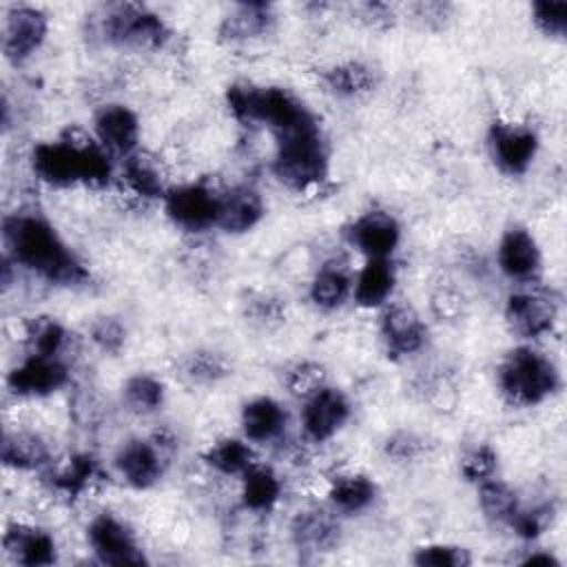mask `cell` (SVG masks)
<instances>
[{"mask_svg":"<svg viewBox=\"0 0 567 567\" xmlns=\"http://www.w3.org/2000/svg\"><path fill=\"white\" fill-rule=\"evenodd\" d=\"M421 450H423V443L412 432H396L385 441L388 456H392L396 461H412L421 454Z\"/></svg>","mask_w":567,"mask_h":567,"instance_id":"obj_43","label":"cell"},{"mask_svg":"<svg viewBox=\"0 0 567 567\" xmlns=\"http://www.w3.org/2000/svg\"><path fill=\"white\" fill-rule=\"evenodd\" d=\"M281 494V483L277 474L268 467L252 465L244 474V485H241V501L248 509L252 512H266L270 509Z\"/></svg>","mask_w":567,"mask_h":567,"instance_id":"obj_25","label":"cell"},{"mask_svg":"<svg viewBox=\"0 0 567 567\" xmlns=\"http://www.w3.org/2000/svg\"><path fill=\"white\" fill-rule=\"evenodd\" d=\"M549 518H551V509L545 505H538L532 509L518 507L507 525H512V529L523 538H536L547 527Z\"/></svg>","mask_w":567,"mask_h":567,"instance_id":"obj_40","label":"cell"},{"mask_svg":"<svg viewBox=\"0 0 567 567\" xmlns=\"http://www.w3.org/2000/svg\"><path fill=\"white\" fill-rule=\"evenodd\" d=\"M558 372L554 363L529 348H518L507 354L498 370L503 394L516 405H536L558 390Z\"/></svg>","mask_w":567,"mask_h":567,"instance_id":"obj_5","label":"cell"},{"mask_svg":"<svg viewBox=\"0 0 567 567\" xmlns=\"http://www.w3.org/2000/svg\"><path fill=\"white\" fill-rule=\"evenodd\" d=\"M496 470V452L489 445H476L470 450L461 463V472L472 483H483L492 478Z\"/></svg>","mask_w":567,"mask_h":567,"instance_id":"obj_37","label":"cell"},{"mask_svg":"<svg viewBox=\"0 0 567 567\" xmlns=\"http://www.w3.org/2000/svg\"><path fill=\"white\" fill-rule=\"evenodd\" d=\"M95 474H97V465L93 456L80 454V456H73L69 465L53 476V487L66 496H78L89 487Z\"/></svg>","mask_w":567,"mask_h":567,"instance_id":"obj_34","label":"cell"},{"mask_svg":"<svg viewBox=\"0 0 567 567\" xmlns=\"http://www.w3.org/2000/svg\"><path fill=\"white\" fill-rule=\"evenodd\" d=\"M381 334L392 357H408L423 348L425 326L408 306H392L381 321Z\"/></svg>","mask_w":567,"mask_h":567,"instance_id":"obj_15","label":"cell"},{"mask_svg":"<svg viewBox=\"0 0 567 567\" xmlns=\"http://www.w3.org/2000/svg\"><path fill=\"white\" fill-rule=\"evenodd\" d=\"M292 538L299 549L328 551L339 540V523L326 509H306L292 520Z\"/></svg>","mask_w":567,"mask_h":567,"instance_id":"obj_21","label":"cell"},{"mask_svg":"<svg viewBox=\"0 0 567 567\" xmlns=\"http://www.w3.org/2000/svg\"><path fill=\"white\" fill-rule=\"evenodd\" d=\"M326 84L332 93L343 97H354L361 93H368L377 84V75L368 64L361 62H346L339 66H332L326 73Z\"/></svg>","mask_w":567,"mask_h":567,"instance_id":"obj_28","label":"cell"},{"mask_svg":"<svg viewBox=\"0 0 567 567\" xmlns=\"http://www.w3.org/2000/svg\"><path fill=\"white\" fill-rule=\"evenodd\" d=\"M49 458L47 443L31 432H9L2 439V463L16 470H35Z\"/></svg>","mask_w":567,"mask_h":567,"instance_id":"obj_24","label":"cell"},{"mask_svg":"<svg viewBox=\"0 0 567 567\" xmlns=\"http://www.w3.org/2000/svg\"><path fill=\"white\" fill-rule=\"evenodd\" d=\"M261 215H264V202L248 186H237L224 197H219L217 224L226 233L250 230L261 219Z\"/></svg>","mask_w":567,"mask_h":567,"instance_id":"obj_20","label":"cell"},{"mask_svg":"<svg viewBox=\"0 0 567 567\" xmlns=\"http://www.w3.org/2000/svg\"><path fill=\"white\" fill-rule=\"evenodd\" d=\"M115 465L124 481L133 487H151L162 476V458L153 443L128 441L115 456Z\"/></svg>","mask_w":567,"mask_h":567,"instance_id":"obj_18","label":"cell"},{"mask_svg":"<svg viewBox=\"0 0 567 567\" xmlns=\"http://www.w3.org/2000/svg\"><path fill=\"white\" fill-rule=\"evenodd\" d=\"M4 549L16 563L27 567H44L55 563V540L35 527L11 525L4 534Z\"/></svg>","mask_w":567,"mask_h":567,"instance_id":"obj_19","label":"cell"},{"mask_svg":"<svg viewBox=\"0 0 567 567\" xmlns=\"http://www.w3.org/2000/svg\"><path fill=\"white\" fill-rule=\"evenodd\" d=\"M124 337L126 332L122 323L113 317H102L91 326V339L104 352H117L124 343Z\"/></svg>","mask_w":567,"mask_h":567,"instance_id":"obj_41","label":"cell"},{"mask_svg":"<svg viewBox=\"0 0 567 567\" xmlns=\"http://www.w3.org/2000/svg\"><path fill=\"white\" fill-rule=\"evenodd\" d=\"M124 179L128 184V188L146 199H155L164 195V186H162V177L155 171V166L142 157V155H128L124 162Z\"/></svg>","mask_w":567,"mask_h":567,"instance_id":"obj_33","label":"cell"},{"mask_svg":"<svg viewBox=\"0 0 567 567\" xmlns=\"http://www.w3.org/2000/svg\"><path fill=\"white\" fill-rule=\"evenodd\" d=\"M414 563L421 567H463L470 563V556L456 545H425L416 549Z\"/></svg>","mask_w":567,"mask_h":567,"instance_id":"obj_36","label":"cell"},{"mask_svg":"<svg viewBox=\"0 0 567 567\" xmlns=\"http://www.w3.org/2000/svg\"><path fill=\"white\" fill-rule=\"evenodd\" d=\"M332 505L341 512H361L377 498V485L363 474L339 476L328 492Z\"/></svg>","mask_w":567,"mask_h":567,"instance_id":"obj_26","label":"cell"},{"mask_svg":"<svg viewBox=\"0 0 567 567\" xmlns=\"http://www.w3.org/2000/svg\"><path fill=\"white\" fill-rule=\"evenodd\" d=\"M534 22L547 35H565L567 31V2H536Z\"/></svg>","mask_w":567,"mask_h":567,"instance_id":"obj_39","label":"cell"},{"mask_svg":"<svg viewBox=\"0 0 567 567\" xmlns=\"http://www.w3.org/2000/svg\"><path fill=\"white\" fill-rule=\"evenodd\" d=\"M104 38L120 47H159L166 38L164 22L137 4H117L104 18Z\"/></svg>","mask_w":567,"mask_h":567,"instance_id":"obj_6","label":"cell"},{"mask_svg":"<svg viewBox=\"0 0 567 567\" xmlns=\"http://www.w3.org/2000/svg\"><path fill=\"white\" fill-rule=\"evenodd\" d=\"M478 501H481L483 512H485L489 518L501 520V523H509L512 516H514L516 509H518L516 492H514L507 483L494 481V478H487V481L481 483Z\"/></svg>","mask_w":567,"mask_h":567,"instance_id":"obj_31","label":"cell"},{"mask_svg":"<svg viewBox=\"0 0 567 567\" xmlns=\"http://www.w3.org/2000/svg\"><path fill=\"white\" fill-rule=\"evenodd\" d=\"M95 133L104 148L128 157L140 140V122L131 109L109 104L95 117Z\"/></svg>","mask_w":567,"mask_h":567,"instance_id":"obj_16","label":"cell"},{"mask_svg":"<svg viewBox=\"0 0 567 567\" xmlns=\"http://www.w3.org/2000/svg\"><path fill=\"white\" fill-rule=\"evenodd\" d=\"M348 237L368 259H388L399 244L401 230L396 219L388 213L370 210L352 221Z\"/></svg>","mask_w":567,"mask_h":567,"instance_id":"obj_14","label":"cell"},{"mask_svg":"<svg viewBox=\"0 0 567 567\" xmlns=\"http://www.w3.org/2000/svg\"><path fill=\"white\" fill-rule=\"evenodd\" d=\"M31 166L51 186H104L111 179L109 155L91 140L42 142L31 153Z\"/></svg>","mask_w":567,"mask_h":567,"instance_id":"obj_2","label":"cell"},{"mask_svg":"<svg viewBox=\"0 0 567 567\" xmlns=\"http://www.w3.org/2000/svg\"><path fill=\"white\" fill-rule=\"evenodd\" d=\"M525 565H558V560H556L551 554L536 551V554H529V556L525 558Z\"/></svg>","mask_w":567,"mask_h":567,"instance_id":"obj_44","label":"cell"},{"mask_svg":"<svg viewBox=\"0 0 567 567\" xmlns=\"http://www.w3.org/2000/svg\"><path fill=\"white\" fill-rule=\"evenodd\" d=\"M272 22L270 7L264 2L239 4L221 24V35L230 40H246L268 31Z\"/></svg>","mask_w":567,"mask_h":567,"instance_id":"obj_27","label":"cell"},{"mask_svg":"<svg viewBox=\"0 0 567 567\" xmlns=\"http://www.w3.org/2000/svg\"><path fill=\"white\" fill-rule=\"evenodd\" d=\"M350 416V403L343 392L334 388L315 390L303 405V430L312 441H328L334 436Z\"/></svg>","mask_w":567,"mask_h":567,"instance_id":"obj_11","label":"cell"},{"mask_svg":"<svg viewBox=\"0 0 567 567\" xmlns=\"http://www.w3.org/2000/svg\"><path fill=\"white\" fill-rule=\"evenodd\" d=\"M226 100H228V109L237 120L266 122L279 135L315 122V117L306 111V106L297 97H292L288 91L277 86L255 89V86L235 84L228 89Z\"/></svg>","mask_w":567,"mask_h":567,"instance_id":"obj_3","label":"cell"},{"mask_svg":"<svg viewBox=\"0 0 567 567\" xmlns=\"http://www.w3.org/2000/svg\"><path fill=\"white\" fill-rule=\"evenodd\" d=\"M350 295V277L339 266H323L310 284V299L319 308H337Z\"/></svg>","mask_w":567,"mask_h":567,"instance_id":"obj_30","label":"cell"},{"mask_svg":"<svg viewBox=\"0 0 567 567\" xmlns=\"http://www.w3.org/2000/svg\"><path fill=\"white\" fill-rule=\"evenodd\" d=\"M498 266L512 279H532L540 268V250L525 228H509L498 244Z\"/></svg>","mask_w":567,"mask_h":567,"instance_id":"obj_17","label":"cell"},{"mask_svg":"<svg viewBox=\"0 0 567 567\" xmlns=\"http://www.w3.org/2000/svg\"><path fill=\"white\" fill-rule=\"evenodd\" d=\"M321 379H323V372L319 365L315 363H301L297 365L290 377H288V385L295 394H312L315 390L321 388Z\"/></svg>","mask_w":567,"mask_h":567,"instance_id":"obj_42","label":"cell"},{"mask_svg":"<svg viewBox=\"0 0 567 567\" xmlns=\"http://www.w3.org/2000/svg\"><path fill=\"white\" fill-rule=\"evenodd\" d=\"M124 401L133 412L151 414L164 403V385L151 374H135L124 385Z\"/></svg>","mask_w":567,"mask_h":567,"instance_id":"obj_32","label":"cell"},{"mask_svg":"<svg viewBox=\"0 0 567 567\" xmlns=\"http://www.w3.org/2000/svg\"><path fill=\"white\" fill-rule=\"evenodd\" d=\"M505 317L516 334L536 339L554 328L556 303L538 292H514L507 299Z\"/></svg>","mask_w":567,"mask_h":567,"instance_id":"obj_12","label":"cell"},{"mask_svg":"<svg viewBox=\"0 0 567 567\" xmlns=\"http://www.w3.org/2000/svg\"><path fill=\"white\" fill-rule=\"evenodd\" d=\"M241 427L250 441H272L286 427V412L270 396L252 399L241 410Z\"/></svg>","mask_w":567,"mask_h":567,"instance_id":"obj_22","label":"cell"},{"mask_svg":"<svg viewBox=\"0 0 567 567\" xmlns=\"http://www.w3.org/2000/svg\"><path fill=\"white\" fill-rule=\"evenodd\" d=\"M166 197V215L186 230H204L217 224L219 217V197L202 184H188L173 188Z\"/></svg>","mask_w":567,"mask_h":567,"instance_id":"obj_8","label":"cell"},{"mask_svg":"<svg viewBox=\"0 0 567 567\" xmlns=\"http://www.w3.org/2000/svg\"><path fill=\"white\" fill-rule=\"evenodd\" d=\"M275 173L284 184L297 190L310 188L326 177L328 153L319 135L317 122L279 135Z\"/></svg>","mask_w":567,"mask_h":567,"instance_id":"obj_4","label":"cell"},{"mask_svg":"<svg viewBox=\"0 0 567 567\" xmlns=\"http://www.w3.org/2000/svg\"><path fill=\"white\" fill-rule=\"evenodd\" d=\"M89 543L104 565H142L146 563L140 545L124 523L111 514H100L89 525Z\"/></svg>","mask_w":567,"mask_h":567,"instance_id":"obj_7","label":"cell"},{"mask_svg":"<svg viewBox=\"0 0 567 567\" xmlns=\"http://www.w3.org/2000/svg\"><path fill=\"white\" fill-rule=\"evenodd\" d=\"M27 339L29 346L33 350V354H44V357H55L66 339L64 328L51 319V317H38L29 323L27 330Z\"/></svg>","mask_w":567,"mask_h":567,"instance_id":"obj_35","label":"cell"},{"mask_svg":"<svg viewBox=\"0 0 567 567\" xmlns=\"http://www.w3.org/2000/svg\"><path fill=\"white\" fill-rule=\"evenodd\" d=\"M2 230L11 257L40 277L64 286L82 284L89 277L82 261L44 219L33 215H11L4 219Z\"/></svg>","mask_w":567,"mask_h":567,"instance_id":"obj_1","label":"cell"},{"mask_svg":"<svg viewBox=\"0 0 567 567\" xmlns=\"http://www.w3.org/2000/svg\"><path fill=\"white\" fill-rule=\"evenodd\" d=\"M69 379L66 365L58 357L31 354L27 361L16 365L9 377L7 385L13 394L20 396H47L60 390Z\"/></svg>","mask_w":567,"mask_h":567,"instance_id":"obj_10","label":"cell"},{"mask_svg":"<svg viewBox=\"0 0 567 567\" xmlns=\"http://www.w3.org/2000/svg\"><path fill=\"white\" fill-rule=\"evenodd\" d=\"M394 288V268L388 259H368L354 284V299L363 308L381 306Z\"/></svg>","mask_w":567,"mask_h":567,"instance_id":"obj_23","label":"cell"},{"mask_svg":"<svg viewBox=\"0 0 567 567\" xmlns=\"http://www.w3.org/2000/svg\"><path fill=\"white\" fill-rule=\"evenodd\" d=\"M226 363L219 354L215 352H195L188 357L186 361V374L195 381H202V383H210V381H217L226 374Z\"/></svg>","mask_w":567,"mask_h":567,"instance_id":"obj_38","label":"cell"},{"mask_svg":"<svg viewBox=\"0 0 567 567\" xmlns=\"http://www.w3.org/2000/svg\"><path fill=\"white\" fill-rule=\"evenodd\" d=\"M206 463L228 476H237V474H246L252 465H255V456L252 450L239 441V439H221L217 441L208 452H206Z\"/></svg>","mask_w":567,"mask_h":567,"instance_id":"obj_29","label":"cell"},{"mask_svg":"<svg viewBox=\"0 0 567 567\" xmlns=\"http://www.w3.org/2000/svg\"><path fill=\"white\" fill-rule=\"evenodd\" d=\"M47 35V18L33 7H13L4 20L2 49L13 62L29 58Z\"/></svg>","mask_w":567,"mask_h":567,"instance_id":"obj_13","label":"cell"},{"mask_svg":"<svg viewBox=\"0 0 567 567\" xmlns=\"http://www.w3.org/2000/svg\"><path fill=\"white\" fill-rule=\"evenodd\" d=\"M489 148L498 168L507 175H520L534 162L538 137L532 128L494 122L489 128Z\"/></svg>","mask_w":567,"mask_h":567,"instance_id":"obj_9","label":"cell"}]
</instances>
